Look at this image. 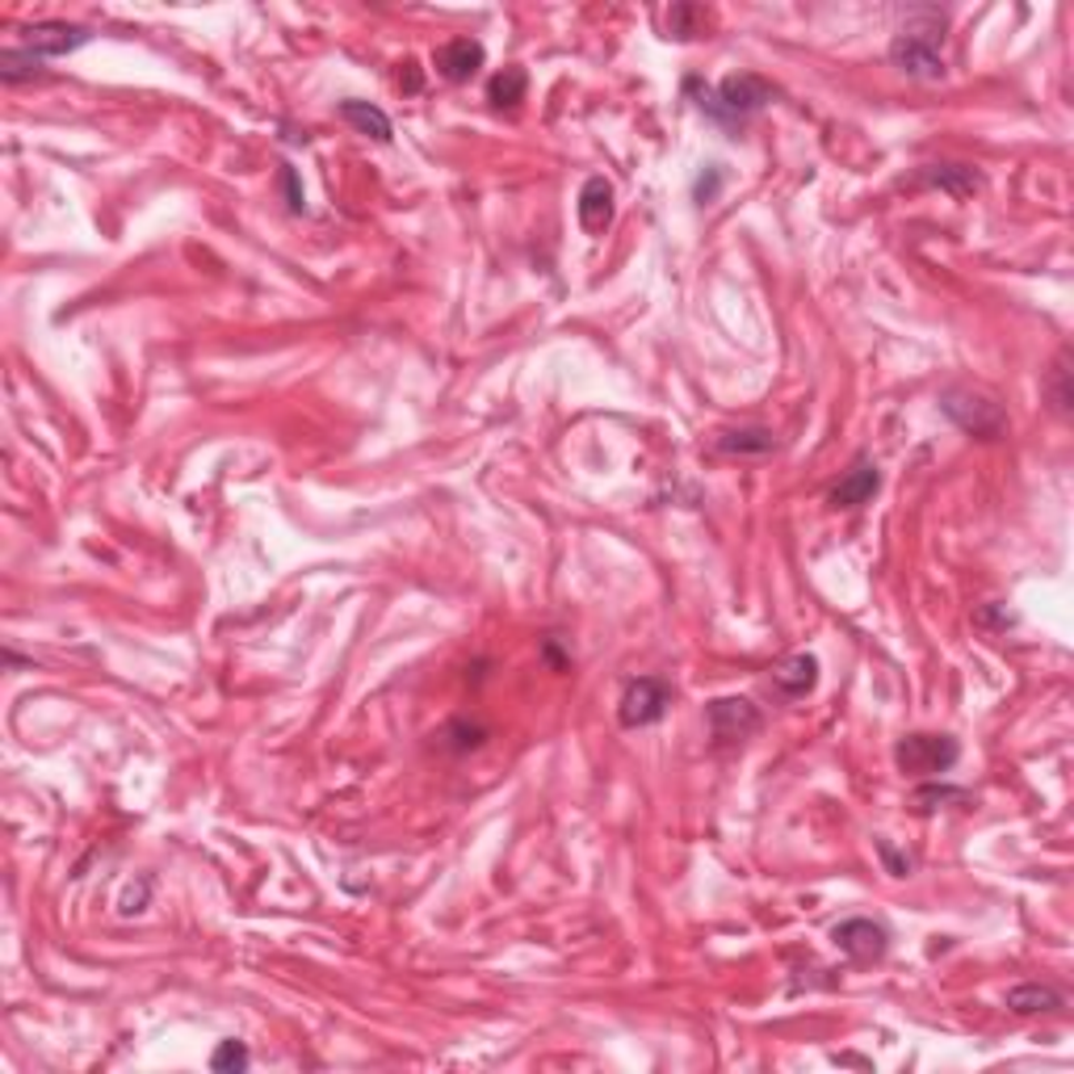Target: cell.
<instances>
[{"mask_svg": "<svg viewBox=\"0 0 1074 1074\" xmlns=\"http://www.w3.org/2000/svg\"><path fill=\"white\" fill-rule=\"evenodd\" d=\"M684 93L693 97L697 110L705 113V118H714L717 127L743 131V122H747L752 113L764 110V106L776 97V89L769 84V80H760V76H752V72H735V76H726L717 89L701 84V80H684Z\"/></svg>", "mask_w": 1074, "mask_h": 1074, "instance_id": "6da1fadb", "label": "cell"}, {"mask_svg": "<svg viewBox=\"0 0 1074 1074\" xmlns=\"http://www.w3.org/2000/svg\"><path fill=\"white\" fill-rule=\"evenodd\" d=\"M944 13L941 9H911L903 30L890 42V63L915 80H941L944 76Z\"/></svg>", "mask_w": 1074, "mask_h": 1074, "instance_id": "7a4b0ae2", "label": "cell"}, {"mask_svg": "<svg viewBox=\"0 0 1074 1074\" xmlns=\"http://www.w3.org/2000/svg\"><path fill=\"white\" fill-rule=\"evenodd\" d=\"M941 412L948 415L962 433L978 436V441H995V436L1007 433V415H1003V408L995 403V399L978 395V391H962V387L944 391Z\"/></svg>", "mask_w": 1074, "mask_h": 1074, "instance_id": "3957f363", "label": "cell"}, {"mask_svg": "<svg viewBox=\"0 0 1074 1074\" xmlns=\"http://www.w3.org/2000/svg\"><path fill=\"white\" fill-rule=\"evenodd\" d=\"M957 760H962V747H957V739L948 735H906L894 747V764L906 776H941Z\"/></svg>", "mask_w": 1074, "mask_h": 1074, "instance_id": "277c9868", "label": "cell"}, {"mask_svg": "<svg viewBox=\"0 0 1074 1074\" xmlns=\"http://www.w3.org/2000/svg\"><path fill=\"white\" fill-rule=\"evenodd\" d=\"M705 722L717 747H739L760 731V710L747 697H717L705 705Z\"/></svg>", "mask_w": 1074, "mask_h": 1074, "instance_id": "5b68a950", "label": "cell"}, {"mask_svg": "<svg viewBox=\"0 0 1074 1074\" xmlns=\"http://www.w3.org/2000/svg\"><path fill=\"white\" fill-rule=\"evenodd\" d=\"M831 941H835V948H840L852 965H877L890 953L886 927L873 924V920H861V915H856V920H844V924H835Z\"/></svg>", "mask_w": 1074, "mask_h": 1074, "instance_id": "8992f818", "label": "cell"}, {"mask_svg": "<svg viewBox=\"0 0 1074 1074\" xmlns=\"http://www.w3.org/2000/svg\"><path fill=\"white\" fill-rule=\"evenodd\" d=\"M668 705H672V684L668 680L660 676L634 680L622 697V726H630V731L651 726V722H660L668 714Z\"/></svg>", "mask_w": 1074, "mask_h": 1074, "instance_id": "52a82bcc", "label": "cell"}, {"mask_svg": "<svg viewBox=\"0 0 1074 1074\" xmlns=\"http://www.w3.org/2000/svg\"><path fill=\"white\" fill-rule=\"evenodd\" d=\"M89 38H93L89 26H72V21H34V26L21 30V47L34 51L38 59H59V56L80 51Z\"/></svg>", "mask_w": 1074, "mask_h": 1074, "instance_id": "ba28073f", "label": "cell"}, {"mask_svg": "<svg viewBox=\"0 0 1074 1074\" xmlns=\"http://www.w3.org/2000/svg\"><path fill=\"white\" fill-rule=\"evenodd\" d=\"M877 488H882L877 462H873V458H856V466L831 488L827 500H831V509H861V504H869V500L877 495Z\"/></svg>", "mask_w": 1074, "mask_h": 1074, "instance_id": "9c48e42d", "label": "cell"}, {"mask_svg": "<svg viewBox=\"0 0 1074 1074\" xmlns=\"http://www.w3.org/2000/svg\"><path fill=\"white\" fill-rule=\"evenodd\" d=\"M483 59H488V51H483V42H474V38H453V42H445V47H436V72L445 76L450 84H462V80H471L479 68H483Z\"/></svg>", "mask_w": 1074, "mask_h": 1074, "instance_id": "30bf717a", "label": "cell"}, {"mask_svg": "<svg viewBox=\"0 0 1074 1074\" xmlns=\"http://www.w3.org/2000/svg\"><path fill=\"white\" fill-rule=\"evenodd\" d=\"M773 684L781 697H790V701L806 697V693H814V684H819V660L806 655V651H802V655H790L785 663H776L773 668Z\"/></svg>", "mask_w": 1074, "mask_h": 1074, "instance_id": "8fae6325", "label": "cell"}, {"mask_svg": "<svg viewBox=\"0 0 1074 1074\" xmlns=\"http://www.w3.org/2000/svg\"><path fill=\"white\" fill-rule=\"evenodd\" d=\"M609 219H613V185L604 177H588L580 189V223L588 235H596L609 227Z\"/></svg>", "mask_w": 1074, "mask_h": 1074, "instance_id": "7c38bea8", "label": "cell"}, {"mask_svg": "<svg viewBox=\"0 0 1074 1074\" xmlns=\"http://www.w3.org/2000/svg\"><path fill=\"white\" fill-rule=\"evenodd\" d=\"M717 453H731V458H764L776 450V433L764 424H747V429H726L717 433Z\"/></svg>", "mask_w": 1074, "mask_h": 1074, "instance_id": "4fadbf2b", "label": "cell"}, {"mask_svg": "<svg viewBox=\"0 0 1074 1074\" xmlns=\"http://www.w3.org/2000/svg\"><path fill=\"white\" fill-rule=\"evenodd\" d=\"M337 113L353 127L358 134H365V139H374V143H391V118L378 110V106H370V101H340Z\"/></svg>", "mask_w": 1074, "mask_h": 1074, "instance_id": "5bb4252c", "label": "cell"}, {"mask_svg": "<svg viewBox=\"0 0 1074 1074\" xmlns=\"http://www.w3.org/2000/svg\"><path fill=\"white\" fill-rule=\"evenodd\" d=\"M920 181H924V185L944 189V193H953V198H970L974 189H982V177L974 169H965V164H927V169L920 172Z\"/></svg>", "mask_w": 1074, "mask_h": 1074, "instance_id": "9a60e30c", "label": "cell"}, {"mask_svg": "<svg viewBox=\"0 0 1074 1074\" xmlns=\"http://www.w3.org/2000/svg\"><path fill=\"white\" fill-rule=\"evenodd\" d=\"M1007 1007H1012L1016 1016L1054 1012V1007H1062V991H1054V986H1041V982H1024V986H1012V991H1007Z\"/></svg>", "mask_w": 1074, "mask_h": 1074, "instance_id": "2e32d148", "label": "cell"}, {"mask_svg": "<svg viewBox=\"0 0 1074 1074\" xmlns=\"http://www.w3.org/2000/svg\"><path fill=\"white\" fill-rule=\"evenodd\" d=\"M491 739V731L483 726V722H471V717H453L450 726L441 731V747L453 755H466V752H479L483 743Z\"/></svg>", "mask_w": 1074, "mask_h": 1074, "instance_id": "e0dca14e", "label": "cell"}, {"mask_svg": "<svg viewBox=\"0 0 1074 1074\" xmlns=\"http://www.w3.org/2000/svg\"><path fill=\"white\" fill-rule=\"evenodd\" d=\"M525 89H529L525 68H504V72H495L488 80V101L495 110H512L516 101H525Z\"/></svg>", "mask_w": 1074, "mask_h": 1074, "instance_id": "ac0fdd59", "label": "cell"}, {"mask_svg": "<svg viewBox=\"0 0 1074 1074\" xmlns=\"http://www.w3.org/2000/svg\"><path fill=\"white\" fill-rule=\"evenodd\" d=\"M42 63H47V59H38L34 51H26V47H4V51H0V80H4V84L34 80V76L42 72Z\"/></svg>", "mask_w": 1074, "mask_h": 1074, "instance_id": "d6986e66", "label": "cell"}, {"mask_svg": "<svg viewBox=\"0 0 1074 1074\" xmlns=\"http://www.w3.org/2000/svg\"><path fill=\"white\" fill-rule=\"evenodd\" d=\"M710 30V13L701 4H672L668 13V34L672 38H697Z\"/></svg>", "mask_w": 1074, "mask_h": 1074, "instance_id": "ffe728a7", "label": "cell"}, {"mask_svg": "<svg viewBox=\"0 0 1074 1074\" xmlns=\"http://www.w3.org/2000/svg\"><path fill=\"white\" fill-rule=\"evenodd\" d=\"M1071 358L1062 353V358L1054 361V370H1050V378H1045V395H1050V403H1054V412L1057 415H1066L1071 412Z\"/></svg>", "mask_w": 1074, "mask_h": 1074, "instance_id": "44dd1931", "label": "cell"}, {"mask_svg": "<svg viewBox=\"0 0 1074 1074\" xmlns=\"http://www.w3.org/2000/svg\"><path fill=\"white\" fill-rule=\"evenodd\" d=\"M248 1050L244 1041H223L214 1054H210V1071H248Z\"/></svg>", "mask_w": 1074, "mask_h": 1074, "instance_id": "7402d4cb", "label": "cell"}, {"mask_svg": "<svg viewBox=\"0 0 1074 1074\" xmlns=\"http://www.w3.org/2000/svg\"><path fill=\"white\" fill-rule=\"evenodd\" d=\"M941 802H965V793L962 790H936V785H927V790L915 793V811H920V814L936 811Z\"/></svg>", "mask_w": 1074, "mask_h": 1074, "instance_id": "603a6c76", "label": "cell"}, {"mask_svg": "<svg viewBox=\"0 0 1074 1074\" xmlns=\"http://www.w3.org/2000/svg\"><path fill=\"white\" fill-rule=\"evenodd\" d=\"M722 181H726V172L717 169V164H714V169H705V172H701V177H697V189H693V193H697V202H701V207H705V202H714V198H717V189H722Z\"/></svg>", "mask_w": 1074, "mask_h": 1074, "instance_id": "cb8c5ba5", "label": "cell"}, {"mask_svg": "<svg viewBox=\"0 0 1074 1074\" xmlns=\"http://www.w3.org/2000/svg\"><path fill=\"white\" fill-rule=\"evenodd\" d=\"M877 849H882V856H886V865H890V873H894V877H906V873H911V861H906V856H899V852L890 849L886 840H877Z\"/></svg>", "mask_w": 1074, "mask_h": 1074, "instance_id": "d4e9b609", "label": "cell"}, {"mask_svg": "<svg viewBox=\"0 0 1074 1074\" xmlns=\"http://www.w3.org/2000/svg\"><path fill=\"white\" fill-rule=\"evenodd\" d=\"M399 84H403L408 93H420V72H415V63H403V72H399Z\"/></svg>", "mask_w": 1074, "mask_h": 1074, "instance_id": "484cf974", "label": "cell"}, {"mask_svg": "<svg viewBox=\"0 0 1074 1074\" xmlns=\"http://www.w3.org/2000/svg\"><path fill=\"white\" fill-rule=\"evenodd\" d=\"M282 181H285V193H290V210H302V193H299V185H294V172L285 169Z\"/></svg>", "mask_w": 1074, "mask_h": 1074, "instance_id": "4316f807", "label": "cell"}]
</instances>
